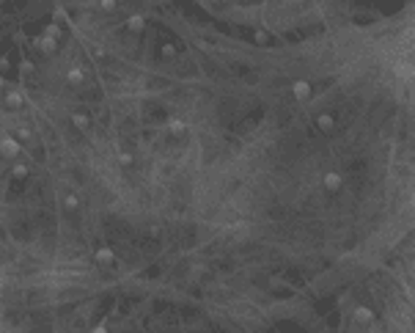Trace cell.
Listing matches in <instances>:
<instances>
[{
    "instance_id": "277c9868",
    "label": "cell",
    "mask_w": 415,
    "mask_h": 333,
    "mask_svg": "<svg viewBox=\"0 0 415 333\" xmlns=\"http://www.w3.org/2000/svg\"><path fill=\"white\" fill-rule=\"evenodd\" d=\"M93 262H96L99 267H110V265H116V251H113L110 245L96 248V251H93Z\"/></svg>"
},
{
    "instance_id": "4fadbf2b",
    "label": "cell",
    "mask_w": 415,
    "mask_h": 333,
    "mask_svg": "<svg viewBox=\"0 0 415 333\" xmlns=\"http://www.w3.org/2000/svg\"><path fill=\"white\" fill-rule=\"evenodd\" d=\"M63 209H66V212H77V209H80V198H77L75 193L63 196Z\"/></svg>"
},
{
    "instance_id": "ffe728a7",
    "label": "cell",
    "mask_w": 415,
    "mask_h": 333,
    "mask_svg": "<svg viewBox=\"0 0 415 333\" xmlns=\"http://www.w3.org/2000/svg\"><path fill=\"white\" fill-rule=\"evenodd\" d=\"M31 135H33V132H31L28 127H22V129L17 132V138H19V141H31Z\"/></svg>"
},
{
    "instance_id": "ba28073f",
    "label": "cell",
    "mask_w": 415,
    "mask_h": 333,
    "mask_svg": "<svg viewBox=\"0 0 415 333\" xmlns=\"http://www.w3.org/2000/svg\"><path fill=\"white\" fill-rule=\"evenodd\" d=\"M63 77H66L69 86H83V83H85V72H83L80 66H69Z\"/></svg>"
},
{
    "instance_id": "2e32d148",
    "label": "cell",
    "mask_w": 415,
    "mask_h": 333,
    "mask_svg": "<svg viewBox=\"0 0 415 333\" xmlns=\"http://www.w3.org/2000/svg\"><path fill=\"white\" fill-rule=\"evenodd\" d=\"M33 72H36L33 61H22V63H19V75H33Z\"/></svg>"
},
{
    "instance_id": "e0dca14e",
    "label": "cell",
    "mask_w": 415,
    "mask_h": 333,
    "mask_svg": "<svg viewBox=\"0 0 415 333\" xmlns=\"http://www.w3.org/2000/svg\"><path fill=\"white\" fill-rule=\"evenodd\" d=\"M99 9L102 11H116L119 9V0H99Z\"/></svg>"
},
{
    "instance_id": "52a82bcc",
    "label": "cell",
    "mask_w": 415,
    "mask_h": 333,
    "mask_svg": "<svg viewBox=\"0 0 415 333\" xmlns=\"http://www.w3.org/2000/svg\"><path fill=\"white\" fill-rule=\"evenodd\" d=\"M124 28H127L129 33H143V31H146V17H143V14H132V17H127Z\"/></svg>"
},
{
    "instance_id": "6da1fadb",
    "label": "cell",
    "mask_w": 415,
    "mask_h": 333,
    "mask_svg": "<svg viewBox=\"0 0 415 333\" xmlns=\"http://www.w3.org/2000/svg\"><path fill=\"white\" fill-rule=\"evenodd\" d=\"M19 138H14V135H3V143H0V149H3V160L6 162H11V160H17L19 157Z\"/></svg>"
},
{
    "instance_id": "5b68a950",
    "label": "cell",
    "mask_w": 415,
    "mask_h": 333,
    "mask_svg": "<svg viewBox=\"0 0 415 333\" xmlns=\"http://www.w3.org/2000/svg\"><path fill=\"white\" fill-rule=\"evenodd\" d=\"M33 47L36 52H42V55H52V52L58 50V39H50V36H36L33 39Z\"/></svg>"
},
{
    "instance_id": "9c48e42d",
    "label": "cell",
    "mask_w": 415,
    "mask_h": 333,
    "mask_svg": "<svg viewBox=\"0 0 415 333\" xmlns=\"http://www.w3.org/2000/svg\"><path fill=\"white\" fill-rule=\"evenodd\" d=\"M349 317H352L355 322H360V325H369V322L374 319V311H371L369 306H357V308H355V311H352Z\"/></svg>"
},
{
    "instance_id": "5bb4252c",
    "label": "cell",
    "mask_w": 415,
    "mask_h": 333,
    "mask_svg": "<svg viewBox=\"0 0 415 333\" xmlns=\"http://www.w3.org/2000/svg\"><path fill=\"white\" fill-rule=\"evenodd\" d=\"M168 129L173 132V135H182V132H187V121H182V119H170V121H168Z\"/></svg>"
},
{
    "instance_id": "7a4b0ae2",
    "label": "cell",
    "mask_w": 415,
    "mask_h": 333,
    "mask_svg": "<svg viewBox=\"0 0 415 333\" xmlns=\"http://www.w3.org/2000/svg\"><path fill=\"white\" fill-rule=\"evenodd\" d=\"M292 94H294L297 102H308V99L314 96V86H311L308 80H294V83H292Z\"/></svg>"
},
{
    "instance_id": "7c38bea8",
    "label": "cell",
    "mask_w": 415,
    "mask_h": 333,
    "mask_svg": "<svg viewBox=\"0 0 415 333\" xmlns=\"http://www.w3.org/2000/svg\"><path fill=\"white\" fill-rule=\"evenodd\" d=\"M9 174H11V179H25V176H28V174H31V168H28V165H25V162H14V165H11V168H9Z\"/></svg>"
},
{
    "instance_id": "9a60e30c",
    "label": "cell",
    "mask_w": 415,
    "mask_h": 333,
    "mask_svg": "<svg viewBox=\"0 0 415 333\" xmlns=\"http://www.w3.org/2000/svg\"><path fill=\"white\" fill-rule=\"evenodd\" d=\"M42 33H44V36H50V39H61V36H63V28H61L58 22H52V25L44 28Z\"/></svg>"
},
{
    "instance_id": "8992f818",
    "label": "cell",
    "mask_w": 415,
    "mask_h": 333,
    "mask_svg": "<svg viewBox=\"0 0 415 333\" xmlns=\"http://www.w3.org/2000/svg\"><path fill=\"white\" fill-rule=\"evenodd\" d=\"M314 121H316V129H319V132H324V135L336 129V116H333V113H319Z\"/></svg>"
},
{
    "instance_id": "d6986e66",
    "label": "cell",
    "mask_w": 415,
    "mask_h": 333,
    "mask_svg": "<svg viewBox=\"0 0 415 333\" xmlns=\"http://www.w3.org/2000/svg\"><path fill=\"white\" fill-rule=\"evenodd\" d=\"M162 55H165V58H173V55H176V47H173L170 42H165L162 44Z\"/></svg>"
},
{
    "instance_id": "ac0fdd59",
    "label": "cell",
    "mask_w": 415,
    "mask_h": 333,
    "mask_svg": "<svg viewBox=\"0 0 415 333\" xmlns=\"http://www.w3.org/2000/svg\"><path fill=\"white\" fill-rule=\"evenodd\" d=\"M132 160H135L132 152H119V162H121V165H132Z\"/></svg>"
},
{
    "instance_id": "44dd1931",
    "label": "cell",
    "mask_w": 415,
    "mask_h": 333,
    "mask_svg": "<svg viewBox=\"0 0 415 333\" xmlns=\"http://www.w3.org/2000/svg\"><path fill=\"white\" fill-rule=\"evenodd\" d=\"M220 3H229V6H231V3H237V0H220Z\"/></svg>"
},
{
    "instance_id": "8fae6325",
    "label": "cell",
    "mask_w": 415,
    "mask_h": 333,
    "mask_svg": "<svg viewBox=\"0 0 415 333\" xmlns=\"http://www.w3.org/2000/svg\"><path fill=\"white\" fill-rule=\"evenodd\" d=\"M72 127L80 129V132H88V127H91V119H88L85 113H72Z\"/></svg>"
},
{
    "instance_id": "30bf717a",
    "label": "cell",
    "mask_w": 415,
    "mask_h": 333,
    "mask_svg": "<svg viewBox=\"0 0 415 333\" xmlns=\"http://www.w3.org/2000/svg\"><path fill=\"white\" fill-rule=\"evenodd\" d=\"M22 105H25V96L19 94V91H6V108L9 111H17Z\"/></svg>"
},
{
    "instance_id": "3957f363",
    "label": "cell",
    "mask_w": 415,
    "mask_h": 333,
    "mask_svg": "<svg viewBox=\"0 0 415 333\" xmlns=\"http://www.w3.org/2000/svg\"><path fill=\"white\" fill-rule=\"evenodd\" d=\"M322 188L327 190V193H338V190L344 188V176H341L338 171H324L322 174Z\"/></svg>"
}]
</instances>
